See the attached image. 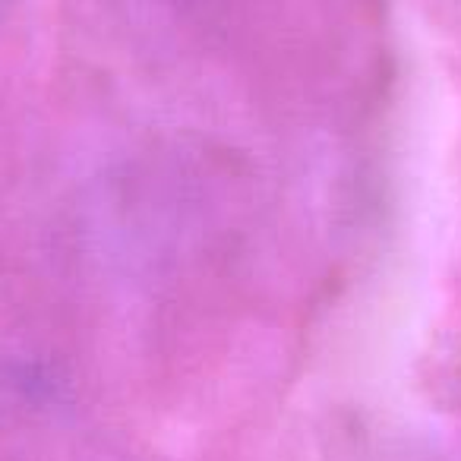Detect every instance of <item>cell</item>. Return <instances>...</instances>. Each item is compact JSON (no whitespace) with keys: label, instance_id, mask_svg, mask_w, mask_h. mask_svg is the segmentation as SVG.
<instances>
[{"label":"cell","instance_id":"1","mask_svg":"<svg viewBox=\"0 0 461 461\" xmlns=\"http://www.w3.org/2000/svg\"><path fill=\"white\" fill-rule=\"evenodd\" d=\"M10 4H14V0H0V23H4V16H7Z\"/></svg>","mask_w":461,"mask_h":461}]
</instances>
